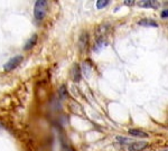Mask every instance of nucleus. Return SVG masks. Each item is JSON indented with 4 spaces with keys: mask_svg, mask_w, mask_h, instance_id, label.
<instances>
[{
    "mask_svg": "<svg viewBox=\"0 0 168 151\" xmlns=\"http://www.w3.org/2000/svg\"><path fill=\"white\" fill-rule=\"evenodd\" d=\"M46 10H47V1L46 0L36 1L35 7H34V16H35L36 19H44V17L46 15Z\"/></svg>",
    "mask_w": 168,
    "mask_h": 151,
    "instance_id": "f257e3e1",
    "label": "nucleus"
},
{
    "mask_svg": "<svg viewBox=\"0 0 168 151\" xmlns=\"http://www.w3.org/2000/svg\"><path fill=\"white\" fill-rule=\"evenodd\" d=\"M24 57L21 55H17V56H13V58H10L8 62L5 64L3 66V71L5 72H10V71H13L17 67V66L19 65L20 63L23 62Z\"/></svg>",
    "mask_w": 168,
    "mask_h": 151,
    "instance_id": "f03ea898",
    "label": "nucleus"
},
{
    "mask_svg": "<svg viewBox=\"0 0 168 151\" xmlns=\"http://www.w3.org/2000/svg\"><path fill=\"white\" fill-rule=\"evenodd\" d=\"M148 142L146 141H138V142H133L128 147V150L129 151H142L143 149H146L148 147Z\"/></svg>",
    "mask_w": 168,
    "mask_h": 151,
    "instance_id": "7ed1b4c3",
    "label": "nucleus"
},
{
    "mask_svg": "<svg viewBox=\"0 0 168 151\" xmlns=\"http://www.w3.org/2000/svg\"><path fill=\"white\" fill-rule=\"evenodd\" d=\"M86 46H87V34L83 33L81 35V37H80V40H78V48H80L81 53L86 50Z\"/></svg>",
    "mask_w": 168,
    "mask_h": 151,
    "instance_id": "20e7f679",
    "label": "nucleus"
},
{
    "mask_svg": "<svg viewBox=\"0 0 168 151\" xmlns=\"http://www.w3.org/2000/svg\"><path fill=\"white\" fill-rule=\"evenodd\" d=\"M128 132H129L130 135L137 137V138H148L149 137L148 133H146V132L142 131V130H138V129H130Z\"/></svg>",
    "mask_w": 168,
    "mask_h": 151,
    "instance_id": "39448f33",
    "label": "nucleus"
},
{
    "mask_svg": "<svg viewBox=\"0 0 168 151\" xmlns=\"http://www.w3.org/2000/svg\"><path fill=\"white\" fill-rule=\"evenodd\" d=\"M138 6L142 8H150V7H158L157 1H152V0H141L138 2Z\"/></svg>",
    "mask_w": 168,
    "mask_h": 151,
    "instance_id": "423d86ee",
    "label": "nucleus"
},
{
    "mask_svg": "<svg viewBox=\"0 0 168 151\" xmlns=\"http://www.w3.org/2000/svg\"><path fill=\"white\" fill-rule=\"evenodd\" d=\"M72 77H73L75 82H78L80 79H81V69H80L78 64H75L73 66V68H72Z\"/></svg>",
    "mask_w": 168,
    "mask_h": 151,
    "instance_id": "0eeeda50",
    "label": "nucleus"
},
{
    "mask_svg": "<svg viewBox=\"0 0 168 151\" xmlns=\"http://www.w3.org/2000/svg\"><path fill=\"white\" fill-rule=\"evenodd\" d=\"M37 34H34L30 38H29V40L26 43V45H25V50H32V47L35 46L36 43H37Z\"/></svg>",
    "mask_w": 168,
    "mask_h": 151,
    "instance_id": "6e6552de",
    "label": "nucleus"
},
{
    "mask_svg": "<svg viewBox=\"0 0 168 151\" xmlns=\"http://www.w3.org/2000/svg\"><path fill=\"white\" fill-rule=\"evenodd\" d=\"M139 25L141 26H151V27H158V24L155 23L152 19H142L139 21Z\"/></svg>",
    "mask_w": 168,
    "mask_h": 151,
    "instance_id": "1a4fd4ad",
    "label": "nucleus"
},
{
    "mask_svg": "<svg viewBox=\"0 0 168 151\" xmlns=\"http://www.w3.org/2000/svg\"><path fill=\"white\" fill-rule=\"evenodd\" d=\"M109 3H110L109 0H97L95 5H97V9H102V8H104V7H107Z\"/></svg>",
    "mask_w": 168,
    "mask_h": 151,
    "instance_id": "9d476101",
    "label": "nucleus"
},
{
    "mask_svg": "<svg viewBox=\"0 0 168 151\" xmlns=\"http://www.w3.org/2000/svg\"><path fill=\"white\" fill-rule=\"evenodd\" d=\"M58 94L61 96V99H63V100H65L67 98V91H66V87H65L64 85H62L61 87H59V90H58Z\"/></svg>",
    "mask_w": 168,
    "mask_h": 151,
    "instance_id": "9b49d317",
    "label": "nucleus"
},
{
    "mask_svg": "<svg viewBox=\"0 0 168 151\" xmlns=\"http://www.w3.org/2000/svg\"><path fill=\"white\" fill-rule=\"evenodd\" d=\"M160 17L162 18H168V9L162 10V13H160Z\"/></svg>",
    "mask_w": 168,
    "mask_h": 151,
    "instance_id": "f8f14e48",
    "label": "nucleus"
},
{
    "mask_svg": "<svg viewBox=\"0 0 168 151\" xmlns=\"http://www.w3.org/2000/svg\"><path fill=\"white\" fill-rule=\"evenodd\" d=\"M123 2H124V5H127V6H132V5H135V2H136V1H135V0H126V1H123Z\"/></svg>",
    "mask_w": 168,
    "mask_h": 151,
    "instance_id": "ddd939ff",
    "label": "nucleus"
},
{
    "mask_svg": "<svg viewBox=\"0 0 168 151\" xmlns=\"http://www.w3.org/2000/svg\"><path fill=\"white\" fill-rule=\"evenodd\" d=\"M162 151H168V148H166V149H164Z\"/></svg>",
    "mask_w": 168,
    "mask_h": 151,
    "instance_id": "4468645a",
    "label": "nucleus"
},
{
    "mask_svg": "<svg viewBox=\"0 0 168 151\" xmlns=\"http://www.w3.org/2000/svg\"><path fill=\"white\" fill-rule=\"evenodd\" d=\"M0 127H1V124H0Z\"/></svg>",
    "mask_w": 168,
    "mask_h": 151,
    "instance_id": "2eb2a0df",
    "label": "nucleus"
}]
</instances>
